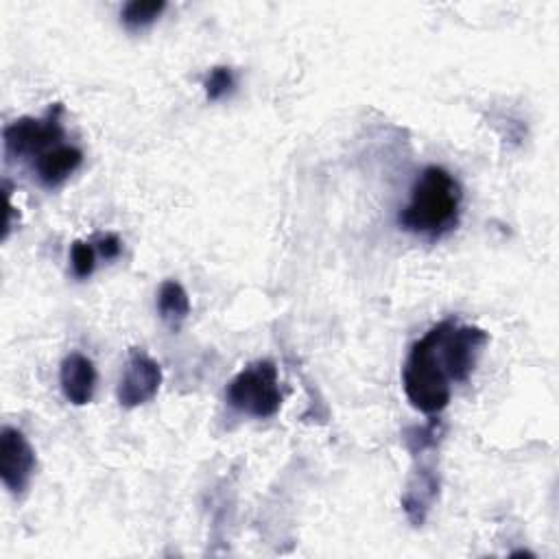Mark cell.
<instances>
[{
	"mask_svg": "<svg viewBox=\"0 0 559 559\" xmlns=\"http://www.w3.org/2000/svg\"><path fill=\"white\" fill-rule=\"evenodd\" d=\"M461 197L459 181L445 168L426 166L397 214V225L411 234L439 238L456 225Z\"/></svg>",
	"mask_w": 559,
	"mask_h": 559,
	"instance_id": "cell-1",
	"label": "cell"
},
{
	"mask_svg": "<svg viewBox=\"0 0 559 559\" xmlns=\"http://www.w3.org/2000/svg\"><path fill=\"white\" fill-rule=\"evenodd\" d=\"M402 384L411 406L426 415H437L448 406L452 382L437 349L435 325L413 343L402 369Z\"/></svg>",
	"mask_w": 559,
	"mask_h": 559,
	"instance_id": "cell-2",
	"label": "cell"
},
{
	"mask_svg": "<svg viewBox=\"0 0 559 559\" xmlns=\"http://www.w3.org/2000/svg\"><path fill=\"white\" fill-rule=\"evenodd\" d=\"M225 397L231 408L245 415L258 419L273 417L282 406V391L275 365L271 360H258L245 367L227 384Z\"/></svg>",
	"mask_w": 559,
	"mask_h": 559,
	"instance_id": "cell-3",
	"label": "cell"
},
{
	"mask_svg": "<svg viewBox=\"0 0 559 559\" xmlns=\"http://www.w3.org/2000/svg\"><path fill=\"white\" fill-rule=\"evenodd\" d=\"M63 105L55 103L48 107L44 118H17L4 127L2 140L9 157L17 159H37L41 153L52 146L63 144V124H61Z\"/></svg>",
	"mask_w": 559,
	"mask_h": 559,
	"instance_id": "cell-4",
	"label": "cell"
},
{
	"mask_svg": "<svg viewBox=\"0 0 559 559\" xmlns=\"http://www.w3.org/2000/svg\"><path fill=\"white\" fill-rule=\"evenodd\" d=\"M162 384V367L142 349H131L124 371L118 382V402L124 408H135L153 400Z\"/></svg>",
	"mask_w": 559,
	"mask_h": 559,
	"instance_id": "cell-5",
	"label": "cell"
},
{
	"mask_svg": "<svg viewBox=\"0 0 559 559\" xmlns=\"http://www.w3.org/2000/svg\"><path fill=\"white\" fill-rule=\"evenodd\" d=\"M35 472V450L17 428L0 430V478L11 493H22Z\"/></svg>",
	"mask_w": 559,
	"mask_h": 559,
	"instance_id": "cell-6",
	"label": "cell"
},
{
	"mask_svg": "<svg viewBox=\"0 0 559 559\" xmlns=\"http://www.w3.org/2000/svg\"><path fill=\"white\" fill-rule=\"evenodd\" d=\"M59 384H61L63 397L70 404L74 406L87 404L94 397V389H96L94 362L79 352L68 354L59 369Z\"/></svg>",
	"mask_w": 559,
	"mask_h": 559,
	"instance_id": "cell-7",
	"label": "cell"
},
{
	"mask_svg": "<svg viewBox=\"0 0 559 559\" xmlns=\"http://www.w3.org/2000/svg\"><path fill=\"white\" fill-rule=\"evenodd\" d=\"M83 164V151L74 144H59L33 159V170L41 186H61Z\"/></svg>",
	"mask_w": 559,
	"mask_h": 559,
	"instance_id": "cell-8",
	"label": "cell"
},
{
	"mask_svg": "<svg viewBox=\"0 0 559 559\" xmlns=\"http://www.w3.org/2000/svg\"><path fill=\"white\" fill-rule=\"evenodd\" d=\"M437 493H439V478L432 469L419 467L417 472H413L402 493V507L415 526L424 524Z\"/></svg>",
	"mask_w": 559,
	"mask_h": 559,
	"instance_id": "cell-9",
	"label": "cell"
},
{
	"mask_svg": "<svg viewBox=\"0 0 559 559\" xmlns=\"http://www.w3.org/2000/svg\"><path fill=\"white\" fill-rule=\"evenodd\" d=\"M157 312L164 323H168L173 330H177L186 317L190 314V297L186 288L175 282L166 280L157 290Z\"/></svg>",
	"mask_w": 559,
	"mask_h": 559,
	"instance_id": "cell-10",
	"label": "cell"
},
{
	"mask_svg": "<svg viewBox=\"0 0 559 559\" xmlns=\"http://www.w3.org/2000/svg\"><path fill=\"white\" fill-rule=\"evenodd\" d=\"M166 9L164 0H131L122 7L120 20L127 28L138 31L153 24Z\"/></svg>",
	"mask_w": 559,
	"mask_h": 559,
	"instance_id": "cell-11",
	"label": "cell"
},
{
	"mask_svg": "<svg viewBox=\"0 0 559 559\" xmlns=\"http://www.w3.org/2000/svg\"><path fill=\"white\" fill-rule=\"evenodd\" d=\"M236 85L234 79V70L227 66H216L210 70V74L205 76V98L207 100H221L223 96H227Z\"/></svg>",
	"mask_w": 559,
	"mask_h": 559,
	"instance_id": "cell-12",
	"label": "cell"
},
{
	"mask_svg": "<svg viewBox=\"0 0 559 559\" xmlns=\"http://www.w3.org/2000/svg\"><path fill=\"white\" fill-rule=\"evenodd\" d=\"M70 260H72V271H74L76 277H81V280L90 277L96 269V249H94V245L76 240L72 245Z\"/></svg>",
	"mask_w": 559,
	"mask_h": 559,
	"instance_id": "cell-13",
	"label": "cell"
},
{
	"mask_svg": "<svg viewBox=\"0 0 559 559\" xmlns=\"http://www.w3.org/2000/svg\"><path fill=\"white\" fill-rule=\"evenodd\" d=\"M122 251V242L116 234H105L98 238V253L105 258V260H116Z\"/></svg>",
	"mask_w": 559,
	"mask_h": 559,
	"instance_id": "cell-14",
	"label": "cell"
}]
</instances>
